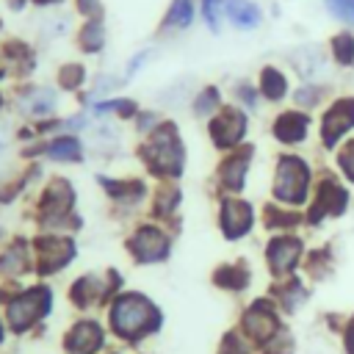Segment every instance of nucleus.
<instances>
[{"mask_svg":"<svg viewBox=\"0 0 354 354\" xmlns=\"http://www.w3.org/2000/svg\"><path fill=\"white\" fill-rule=\"evenodd\" d=\"M340 166L346 169V174L354 180V144L351 147H346V152L340 155Z\"/></svg>","mask_w":354,"mask_h":354,"instance_id":"obj_21","label":"nucleus"},{"mask_svg":"<svg viewBox=\"0 0 354 354\" xmlns=\"http://www.w3.org/2000/svg\"><path fill=\"white\" fill-rule=\"evenodd\" d=\"M149 315H155L152 307H149V301H144L141 296H124V299H119L116 307H113L116 332L133 337V335H138V332L147 326Z\"/></svg>","mask_w":354,"mask_h":354,"instance_id":"obj_3","label":"nucleus"},{"mask_svg":"<svg viewBox=\"0 0 354 354\" xmlns=\"http://www.w3.org/2000/svg\"><path fill=\"white\" fill-rule=\"evenodd\" d=\"M335 55L340 64H351L354 61V39L351 36H337L335 39Z\"/></svg>","mask_w":354,"mask_h":354,"instance_id":"obj_18","label":"nucleus"},{"mask_svg":"<svg viewBox=\"0 0 354 354\" xmlns=\"http://www.w3.org/2000/svg\"><path fill=\"white\" fill-rule=\"evenodd\" d=\"M227 14L238 28H254L260 22V11L249 0H227Z\"/></svg>","mask_w":354,"mask_h":354,"instance_id":"obj_12","label":"nucleus"},{"mask_svg":"<svg viewBox=\"0 0 354 354\" xmlns=\"http://www.w3.org/2000/svg\"><path fill=\"white\" fill-rule=\"evenodd\" d=\"M254 224V216H252V207L241 199H227L224 202V210H221V227L230 238H241L252 230Z\"/></svg>","mask_w":354,"mask_h":354,"instance_id":"obj_6","label":"nucleus"},{"mask_svg":"<svg viewBox=\"0 0 354 354\" xmlns=\"http://www.w3.org/2000/svg\"><path fill=\"white\" fill-rule=\"evenodd\" d=\"M307 180H310V171H307V163L299 160V158H282L279 166H277V177H274V196L282 199V202H290V205H299L304 202L307 196Z\"/></svg>","mask_w":354,"mask_h":354,"instance_id":"obj_1","label":"nucleus"},{"mask_svg":"<svg viewBox=\"0 0 354 354\" xmlns=\"http://www.w3.org/2000/svg\"><path fill=\"white\" fill-rule=\"evenodd\" d=\"M304 133H307V119H304L301 113H296V111L282 113V116L274 122V136H277L279 141H285V144L301 141Z\"/></svg>","mask_w":354,"mask_h":354,"instance_id":"obj_9","label":"nucleus"},{"mask_svg":"<svg viewBox=\"0 0 354 354\" xmlns=\"http://www.w3.org/2000/svg\"><path fill=\"white\" fill-rule=\"evenodd\" d=\"M83 36H86V41H83L86 50L102 47V28H100V22H88V25L83 28Z\"/></svg>","mask_w":354,"mask_h":354,"instance_id":"obj_20","label":"nucleus"},{"mask_svg":"<svg viewBox=\"0 0 354 354\" xmlns=\"http://www.w3.org/2000/svg\"><path fill=\"white\" fill-rule=\"evenodd\" d=\"M47 155L55 158V160H77V158H80V144H77L75 138L64 136V138H55V141L50 144Z\"/></svg>","mask_w":354,"mask_h":354,"instance_id":"obj_14","label":"nucleus"},{"mask_svg":"<svg viewBox=\"0 0 354 354\" xmlns=\"http://www.w3.org/2000/svg\"><path fill=\"white\" fill-rule=\"evenodd\" d=\"M147 163L160 171V174H180L183 169V149H180V141L171 130V124H166L147 147Z\"/></svg>","mask_w":354,"mask_h":354,"instance_id":"obj_2","label":"nucleus"},{"mask_svg":"<svg viewBox=\"0 0 354 354\" xmlns=\"http://www.w3.org/2000/svg\"><path fill=\"white\" fill-rule=\"evenodd\" d=\"M169 22L171 25H188L191 22V0H174L171 11H169Z\"/></svg>","mask_w":354,"mask_h":354,"instance_id":"obj_17","label":"nucleus"},{"mask_svg":"<svg viewBox=\"0 0 354 354\" xmlns=\"http://www.w3.org/2000/svg\"><path fill=\"white\" fill-rule=\"evenodd\" d=\"M326 8L346 22H354V0H326Z\"/></svg>","mask_w":354,"mask_h":354,"instance_id":"obj_19","label":"nucleus"},{"mask_svg":"<svg viewBox=\"0 0 354 354\" xmlns=\"http://www.w3.org/2000/svg\"><path fill=\"white\" fill-rule=\"evenodd\" d=\"M130 249L136 252V257H138L141 263H158V260H163L166 252H169V238H166L160 230H155V227H144V230L130 241Z\"/></svg>","mask_w":354,"mask_h":354,"instance_id":"obj_4","label":"nucleus"},{"mask_svg":"<svg viewBox=\"0 0 354 354\" xmlns=\"http://www.w3.org/2000/svg\"><path fill=\"white\" fill-rule=\"evenodd\" d=\"M246 166H249V152L235 155V158L224 166V180H227V185H230L232 191H238V188L243 185V180H246Z\"/></svg>","mask_w":354,"mask_h":354,"instance_id":"obj_13","label":"nucleus"},{"mask_svg":"<svg viewBox=\"0 0 354 354\" xmlns=\"http://www.w3.org/2000/svg\"><path fill=\"white\" fill-rule=\"evenodd\" d=\"M263 91L268 100H279L285 97V75L277 69H266L263 72Z\"/></svg>","mask_w":354,"mask_h":354,"instance_id":"obj_15","label":"nucleus"},{"mask_svg":"<svg viewBox=\"0 0 354 354\" xmlns=\"http://www.w3.org/2000/svg\"><path fill=\"white\" fill-rule=\"evenodd\" d=\"M100 343V332H97V324H77V329L72 332V340H69V351L72 354H91Z\"/></svg>","mask_w":354,"mask_h":354,"instance_id":"obj_11","label":"nucleus"},{"mask_svg":"<svg viewBox=\"0 0 354 354\" xmlns=\"http://www.w3.org/2000/svg\"><path fill=\"white\" fill-rule=\"evenodd\" d=\"M243 130H246V122H243V116H241L235 108H227V111L210 124V136H213V141H216L218 147H232V144L243 136Z\"/></svg>","mask_w":354,"mask_h":354,"instance_id":"obj_8","label":"nucleus"},{"mask_svg":"<svg viewBox=\"0 0 354 354\" xmlns=\"http://www.w3.org/2000/svg\"><path fill=\"white\" fill-rule=\"evenodd\" d=\"M41 293H44V290L28 293L25 299H19V301H14V304L8 307V318L17 324V329H25V324H30V318H36V315L44 310V304H39V301H36Z\"/></svg>","mask_w":354,"mask_h":354,"instance_id":"obj_10","label":"nucleus"},{"mask_svg":"<svg viewBox=\"0 0 354 354\" xmlns=\"http://www.w3.org/2000/svg\"><path fill=\"white\" fill-rule=\"evenodd\" d=\"M53 108H55V94H53V91L39 88V91H36V97H30V113L41 116V113H50Z\"/></svg>","mask_w":354,"mask_h":354,"instance_id":"obj_16","label":"nucleus"},{"mask_svg":"<svg viewBox=\"0 0 354 354\" xmlns=\"http://www.w3.org/2000/svg\"><path fill=\"white\" fill-rule=\"evenodd\" d=\"M351 127H354V100H340V102H335L326 111L324 124H321V133H324V141L332 147L337 141V136H343Z\"/></svg>","mask_w":354,"mask_h":354,"instance_id":"obj_5","label":"nucleus"},{"mask_svg":"<svg viewBox=\"0 0 354 354\" xmlns=\"http://www.w3.org/2000/svg\"><path fill=\"white\" fill-rule=\"evenodd\" d=\"M351 348H354V332H351Z\"/></svg>","mask_w":354,"mask_h":354,"instance_id":"obj_23","label":"nucleus"},{"mask_svg":"<svg viewBox=\"0 0 354 354\" xmlns=\"http://www.w3.org/2000/svg\"><path fill=\"white\" fill-rule=\"evenodd\" d=\"M299 252H301V241L290 238V235H279V238H271L268 243V263L277 274L282 271H290L299 260Z\"/></svg>","mask_w":354,"mask_h":354,"instance_id":"obj_7","label":"nucleus"},{"mask_svg":"<svg viewBox=\"0 0 354 354\" xmlns=\"http://www.w3.org/2000/svg\"><path fill=\"white\" fill-rule=\"evenodd\" d=\"M36 3H55V0H36Z\"/></svg>","mask_w":354,"mask_h":354,"instance_id":"obj_22","label":"nucleus"}]
</instances>
